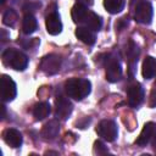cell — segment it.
Wrapping results in <instances>:
<instances>
[{
	"label": "cell",
	"mask_w": 156,
	"mask_h": 156,
	"mask_svg": "<svg viewBox=\"0 0 156 156\" xmlns=\"http://www.w3.org/2000/svg\"><path fill=\"white\" fill-rule=\"evenodd\" d=\"M45 26H46L48 33L51 34V35H57V34L61 33V30H62V22L60 20L58 13L55 10L50 11L49 15H46Z\"/></svg>",
	"instance_id": "cell-9"
},
{
	"label": "cell",
	"mask_w": 156,
	"mask_h": 156,
	"mask_svg": "<svg viewBox=\"0 0 156 156\" xmlns=\"http://www.w3.org/2000/svg\"><path fill=\"white\" fill-rule=\"evenodd\" d=\"M87 13H88L87 6H84V5L79 4V2H77L72 7V10H71V17H72V20H73L74 23H82V22H84Z\"/></svg>",
	"instance_id": "cell-18"
},
{
	"label": "cell",
	"mask_w": 156,
	"mask_h": 156,
	"mask_svg": "<svg viewBox=\"0 0 156 156\" xmlns=\"http://www.w3.org/2000/svg\"><path fill=\"white\" fill-rule=\"evenodd\" d=\"M16 20H17V13H16V11L13 9L6 10L4 12V15H2V23L5 26H9V27L13 26L16 23Z\"/></svg>",
	"instance_id": "cell-21"
},
{
	"label": "cell",
	"mask_w": 156,
	"mask_h": 156,
	"mask_svg": "<svg viewBox=\"0 0 156 156\" xmlns=\"http://www.w3.org/2000/svg\"><path fill=\"white\" fill-rule=\"evenodd\" d=\"M16 94H17L16 83L7 74H2L1 76V98H2V101L4 102L12 101L16 98Z\"/></svg>",
	"instance_id": "cell-7"
},
{
	"label": "cell",
	"mask_w": 156,
	"mask_h": 156,
	"mask_svg": "<svg viewBox=\"0 0 156 156\" xmlns=\"http://www.w3.org/2000/svg\"><path fill=\"white\" fill-rule=\"evenodd\" d=\"M5 1H6V0H1V2H2V4H4V2H5Z\"/></svg>",
	"instance_id": "cell-29"
},
{
	"label": "cell",
	"mask_w": 156,
	"mask_h": 156,
	"mask_svg": "<svg viewBox=\"0 0 156 156\" xmlns=\"http://www.w3.org/2000/svg\"><path fill=\"white\" fill-rule=\"evenodd\" d=\"M141 73L145 79H151L156 76V58L152 56H146L143 61Z\"/></svg>",
	"instance_id": "cell-14"
},
{
	"label": "cell",
	"mask_w": 156,
	"mask_h": 156,
	"mask_svg": "<svg viewBox=\"0 0 156 156\" xmlns=\"http://www.w3.org/2000/svg\"><path fill=\"white\" fill-rule=\"evenodd\" d=\"M134 20L141 24H149L152 20V6L147 1H141L136 5L134 12Z\"/></svg>",
	"instance_id": "cell-6"
},
{
	"label": "cell",
	"mask_w": 156,
	"mask_h": 156,
	"mask_svg": "<svg viewBox=\"0 0 156 156\" xmlns=\"http://www.w3.org/2000/svg\"><path fill=\"white\" fill-rule=\"evenodd\" d=\"M2 62L15 71H24L28 65V57L22 51L10 48L2 52Z\"/></svg>",
	"instance_id": "cell-2"
},
{
	"label": "cell",
	"mask_w": 156,
	"mask_h": 156,
	"mask_svg": "<svg viewBox=\"0 0 156 156\" xmlns=\"http://www.w3.org/2000/svg\"><path fill=\"white\" fill-rule=\"evenodd\" d=\"M155 128H156V126H155L152 122L146 123V124L143 127V129H141V132H140L138 139L135 140V144L139 145V146H145V145L152 139V135H154V133H155Z\"/></svg>",
	"instance_id": "cell-12"
},
{
	"label": "cell",
	"mask_w": 156,
	"mask_h": 156,
	"mask_svg": "<svg viewBox=\"0 0 156 156\" xmlns=\"http://www.w3.org/2000/svg\"><path fill=\"white\" fill-rule=\"evenodd\" d=\"M51 112V106L49 102H39L33 107V116L37 121L46 118Z\"/></svg>",
	"instance_id": "cell-17"
},
{
	"label": "cell",
	"mask_w": 156,
	"mask_h": 156,
	"mask_svg": "<svg viewBox=\"0 0 156 156\" xmlns=\"http://www.w3.org/2000/svg\"><path fill=\"white\" fill-rule=\"evenodd\" d=\"M94 152L98 154V155H104V154H107L108 150H107V147L105 146V144L102 141L96 140L94 143Z\"/></svg>",
	"instance_id": "cell-22"
},
{
	"label": "cell",
	"mask_w": 156,
	"mask_h": 156,
	"mask_svg": "<svg viewBox=\"0 0 156 156\" xmlns=\"http://www.w3.org/2000/svg\"><path fill=\"white\" fill-rule=\"evenodd\" d=\"M124 0H104V7L106 9L107 12L115 15L119 13L124 9Z\"/></svg>",
	"instance_id": "cell-20"
},
{
	"label": "cell",
	"mask_w": 156,
	"mask_h": 156,
	"mask_svg": "<svg viewBox=\"0 0 156 156\" xmlns=\"http://www.w3.org/2000/svg\"><path fill=\"white\" fill-rule=\"evenodd\" d=\"M128 105L130 107H138L144 101V89L139 83H135L128 88Z\"/></svg>",
	"instance_id": "cell-10"
},
{
	"label": "cell",
	"mask_w": 156,
	"mask_h": 156,
	"mask_svg": "<svg viewBox=\"0 0 156 156\" xmlns=\"http://www.w3.org/2000/svg\"><path fill=\"white\" fill-rule=\"evenodd\" d=\"M127 26V22L124 21V18H121L117 23H116V28H118V29H122L123 27H126Z\"/></svg>",
	"instance_id": "cell-24"
},
{
	"label": "cell",
	"mask_w": 156,
	"mask_h": 156,
	"mask_svg": "<svg viewBox=\"0 0 156 156\" xmlns=\"http://www.w3.org/2000/svg\"><path fill=\"white\" fill-rule=\"evenodd\" d=\"M149 105H150V107H156V88H154L150 93Z\"/></svg>",
	"instance_id": "cell-23"
},
{
	"label": "cell",
	"mask_w": 156,
	"mask_h": 156,
	"mask_svg": "<svg viewBox=\"0 0 156 156\" xmlns=\"http://www.w3.org/2000/svg\"><path fill=\"white\" fill-rule=\"evenodd\" d=\"M91 84L88 79L84 78H71L65 82V91L66 94L74 99V100H82L85 96L90 94Z\"/></svg>",
	"instance_id": "cell-1"
},
{
	"label": "cell",
	"mask_w": 156,
	"mask_h": 156,
	"mask_svg": "<svg viewBox=\"0 0 156 156\" xmlns=\"http://www.w3.org/2000/svg\"><path fill=\"white\" fill-rule=\"evenodd\" d=\"M96 133L99 136H101L106 141H113L117 138L118 130L117 126L113 121L111 119H102L98 127H96Z\"/></svg>",
	"instance_id": "cell-3"
},
{
	"label": "cell",
	"mask_w": 156,
	"mask_h": 156,
	"mask_svg": "<svg viewBox=\"0 0 156 156\" xmlns=\"http://www.w3.org/2000/svg\"><path fill=\"white\" fill-rule=\"evenodd\" d=\"M2 139L9 146H11L13 149L20 147L22 145V134L20 133V130H17L15 128L5 129L2 132Z\"/></svg>",
	"instance_id": "cell-11"
},
{
	"label": "cell",
	"mask_w": 156,
	"mask_h": 156,
	"mask_svg": "<svg viewBox=\"0 0 156 156\" xmlns=\"http://www.w3.org/2000/svg\"><path fill=\"white\" fill-rule=\"evenodd\" d=\"M77 2H79V4H82V5H84V6H87V5H93V0H77Z\"/></svg>",
	"instance_id": "cell-26"
},
{
	"label": "cell",
	"mask_w": 156,
	"mask_h": 156,
	"mask_svg": "<svg viewBox=\"0 0 156 156\" xmlns=\"http://www.w3.org/2000/svg\"><path fill=\"white\" fill-rule=\"evenodd\" d=\"M39 67L45 74H49V76L56 74L61 68V57L56 54L46 55L41 58Z\"/></svg>",
	"instance_id": "cell-4"
},
{
	"label": "cell",
	"mask_w": 156,
	"mask_h": 156,
	"mask_svg": "<svg viewBox=\"0 0 156 156\" xmlns=\"http://www.w3.org/2000/svg\"><path fill=\"white\" fill-rule=\"evenodd\" d=\"M76 37L84 44L87 45H93L96 40L94 33L91 32V29L87 28V27H78L76 29Z\"/></svg>",
	"instance_id": "cell-15"
},
{
	"label": "cell",
	"mask_w": 156,
	"mask_h": 156,
	"mask_svg": "<svg viewBox=\"0 0 156 156\" xmlns=\"http://www.w3.org/2000/svg\"><path fill=\"white\" fill-rule=\"evenodd\" d=\"M73 110L72 102L65 96H57L55 100V115L60 119H67Z\"/></svg>",
	"instance_id": "cell-8"
},
{
	"label": "cell",
	"mask_w": 156,
	"mask_h": 156,
	"mask_svg": "<svg viewBox=\"0 0 156 156\" xmlns=\"http://www.w3.org/2000/svg\"><path fill=\"white\" fill-rule=\"evenodd\" d=\"M85 24L87 28L91 29V30H99L102 26V21L100 18V16H98L95 12L93 11H88L87 16H85V20L83 22Z\"/></svg>",
	"instance_id": "cell-16"
},
{
	"label": "cell",
	"mask_w": 156,
	"mask_h": 156,
	"mask_svg": "<svg viewBox=\"0 0 156 156\" xmlns=\"http://www.w3.org/2000/svg\"><path fill=\"white\" fill-rule=\"evenodd\" d=\"M60 132V126L56 119H51L45 123L41 128V136L45 140H54Z\"/></svg>",
	"instance_id": "cell-13"
},
{
	"label": "cell",
	"mask_w": 156,
	"mask_h": 156,
	"mask_svg": "<svg viewBox=\"0 0 156 156\" xmlns=\"http://www.w3.org/2000/svg\"><path fill=\"white\" fill-rule=\"evenodd\" d=\"M38 28V23H37V20L35 17L32 15V13H27L24 17H23V21H22V30L24 34H32L37 30Z\"/></svg>",
	"instance_id": "cell-19"
},
{
	"label": "cell",
	"mask_w": 156,
	"mask_h": 156,
	"mask_svg": "<svg viewBox=\"0 0 156 156\" xmlns=\"http://www.w3.org/2000/svg\"><path fill=\"white\" fill-rule=\"evenodd\" d=\"M1 37H2L1 38L2 40H6V32L5 30H1Z\"/></svg>",
	"instance_id": "cell-28"
},
{
	"label": "cell",
	"mask_w": 156,
	"mask_h": 156,
	"mask_svg": "<svg viewBox=\"0 0 156 156\" xmlns=\"http://www.w3.org/2000/svg\"><path fill=\"white\" fill-rule=\"evenodd\" d=\"M40 6V4H27V5H24L23 6V10L26 11L27 9H33V10H35V9H38Z\"/></svg>",
	"instance_id": "cell-25"
},
{
	"label": "cell",
	"mask_w": 156,
	"mask_h": 156,
	"mask_svg": "<svg viewBox=\"0 0 156 156\" xmlns=\"http://www.w3.org/2000/svg\"><path fill=\"white\" fill-rule=\"evenodd\" d=\"M105 67H106V79L111 83H115L121 79L122 77V68L117 58L106 55L105 58Z\"/></svg>",
	"instance_id": "cell-5"
},
{
	"label": "cell",
	"mask_w": 156,
	"mask_h": 156,
	"mask_svg": "<svg viewBox=\"0 0 156 156\" xmlns=\"http://www.w3.org/2000/svg\"><path fill=\"white\" fill-rule=\"evenodd\" d=\"M152 147L156 150V128H155V133H154V135H152Z\"/></svg>",
	"instance_id": "cell-27"
}]
</instances>
